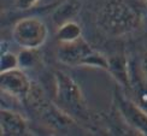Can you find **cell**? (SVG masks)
I'll return each instance as SVG.
<instances>
[{"label": "cell", "mask_w": 147, "mask_h": 136, "mask_svg": "<svg viewBox=\"0 0 147 136\" xmlns=\"http://www.w3.org/2000/svg\"><path fill=\"white\" fill-rule=\"evenodd\" d=\"M142 15L128 0H109L96 15V24L101 32L111 38L133 34L141 28Z\"/></svg>", "instance_id": "obj_1"}, {"label": "cell", "mask_w": 147, "mask_h": 136, "mask_svg": "<svg viewBox=\"0 0 147 136\" xmlns=\"http://www.w3.org/2000/svg\"><path fill=\"white\" fill-rule=\"evenodd\" d=\"M54 88L56 104L75 119L88 121L89 110L87 100L77 82L64 71L54 72Z\"/></svg>", "instance_id": "obj_2"}, {"label": "cell", "mask_w": 147, "mask_h": 136, "mask_svg": "<svg viewBox=\"0 0 147 136\" xmlns=\"http://www.w3.org/2000/svg\"><path fill=\"white\" fill-rule=\"evenodd\" d=\"M57 58L62 64L69 66H88L109 70V57L94 49L83 38L72 42L59 44Z\"/></svg>", "instance_id": "obj_3"}, {"label": "cell", "mask_w": 147, "mask_h": 136, "mask_svg": "<svg viewBox=\"0 0 147 136\" xmlns=\"http://www.w3.org/2000/svg\"><path fill=\"white\" fill-rule=\"evenodd\" d=\"M47 38L48 29L38 17H24L12 28V39L21 48L39 49Z\"/></svg>", "instance_id": "obj_4"}, {"label": "cell", "mask_w": 147, "mask_h": 136, "mask_svg": "<svg viewBox=\"0 0 147 136\" xmlns=\"http://www.w3.org/2000/svg\"><path fill=\"white\" fill-rule=\"evenodd\" d=\"M115 105L118 114L128 127L140 135H147V111L141 105L119 92L115 93Z\"/></svg>", "instance_id": "obj_5"}, {"label": "cell", "mask_w": 147, "mask_h": 136, "mask_svg": "<svg viewBox=\"0 0 147 136\" xmlns=\"http://www.w3.org/2000/svg\"><path fill=\"white\" fill-rule=\"evenodd\" d=\"M33 83L20 67L0 72V89L20 101H27Z\"/></svg>", "instance_id": "obj_6"}, {"label": "cell", "mask_w": 147, "mask_h": 136, "mask_svg": "<svg viewBox=\"0 0 147 136\" xmlns=\"http://www.w3.org/2000/svg\"><path fill=\"white\" fill-rule=\"evenodd\" d=\"M28 122L24 117L11 110H0V134L3 136L29 135Z\"/></svg>", "instance_id": "obj_7"}, {"label": "cell", "mask_w": 147, "mask_h": 136, "mask_svg": "<svg viewBox=\"0 0 147 136\" xmlns=\"http://www.w3.org/2000/svg\"><path fill=\"white\" fill-rule=\"evenodd\" d=\"M107 72L113 77L121 87L130 89L131 87V66L123 55H112L109 57Z\"/></svg>", "instance_id": "obj_8"}, {"label": "cell", "mask_w": 147, "mask_h": 136, "mask_svg": "<svg viewBox=\"0 0 147 136\" xmlns=\"http://www.w3.org/2000/svg\"><path fill=\"white\" fill-rule=\"evenodd\" d=\"M82 4L80 0H64L59 4L52 13V21L57 27L62 26L63 23L74 21L80 11H81Z\"/></svg>", "instance_id": "obj_9"}, {"label": "cell", "mask_w": 147, "mask_h": 136, "mask_svg": "<svg viewBox=\"0 0 147 136\" xmlns=\"http://www.w3.org/2000/svg\"><path fill=\"white\" fill-rule=\"evenodd\" d=\"M82 38V28L75 21H69L63 23L57 29V40L59 44L72 42Z\"/></svg>", "instance_id": "obj_10"}, {"label": "cell", "mask_w": 147, "mask_h": 136, "mask_svg": "<svg viewBox=\"0 0 147 136\" xmlns=\"http://www.w3.org/2000/svg\"><path fill=\"white\" fill-rule=\"evenodd\" d=\"M18 59H20V67L34 69L40 63V54H38V49L22 48V52L18 55Z\"/></svg>", "instance_id": "obj_11"}, {"label": "cell", "mask_w": 147, "mask_h": 136, "mask_svg": "<svg viewBox=\"0 0 147 136\" xmlns=\"http://www.w3.org/2000/svg\"><path fill=\"white\" fill-rule=\"evenodd\" d=\"M20 67V59L18 55L10 51H1L0 57V72H5L9 70H13Z\"/></svg>", "instance_id": "obj_12"}, {"label": "cell", "mask_w": 147, "mask_h": 136, "mask_svg": "<svg viewBox=\"0 0 147 136\" xmlns=\"http://www.w3.org/2000/svg\"><path fill=\"white\" fill-rule=\"evenodd\" d=\"M40 1V0H15V5L20 10H29Z\"/></svg>", "instance_id": "obj_13"}, {"label": "cell", "mask_w": 147, "mask_h": 136, "mask_svg": "<svg viewBox=\"0 0 147 136\" xmlns=\"http://www.w3.org/2000/svg\"><path fill=\"white\" fill-rule=\"evenodd\" d=\"M140 71H141L142 76L147 81V52L144 53L142 58H141V63H140Z\"/></svg>", "instance_id": "obj_14"}, {"label": "cell", "mask_w": 147, "mask_h": 136, "mask_svg": "<svg viewBox=\"0 0 147 136\" xmlns=\"http://www.w3.org/2000/svg\"><path fill=\"white\" fill-rule=\"evenodd\" d=\"M145 1H146V3H147V0H145Z\"/></svg>", "instance_id": "obj_15"}]
</instances>
